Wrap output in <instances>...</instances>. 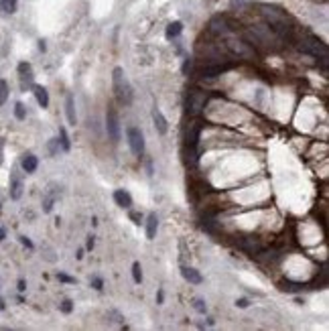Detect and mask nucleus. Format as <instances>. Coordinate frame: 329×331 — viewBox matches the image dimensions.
<instances>
[{"label":"nucleus","instance_id":"1","mask_svg":"<svg viewBox=\"0 0 329 331\" xmlns=\"http://www.w3.org/2000/svg\"><path fill=\"white\" fill-rule=\"evenodd\" d=\"M260 15L264 17L266 25L277 33L278 37H287L291 35L293 25H291V18L282 8L275 6V4H260Z\"/></svg>","mask_w":329,"mask_h":331},{"label":"nucleus","instance_id":"2","mask_svg":"<svg viewBox=\"0 0 329 331\" xmlns=\"http://www.w3.org/2000/svg\"><path fill=\"white\" fill-rule=\"evenodd\" d=\"M112 86H114V94L120 104L130 106L134 100V94H132V86L126 79V73H124L122 67H114V71H112Z\"/></svg>","mask_w":329,"mask_h":331},{"label":"nucleus","instance_id":"3","mask_svg":"<svg viewBox=\"0 0 329 331\" xmlns=\"http://www.w3.org/2000/svg\"><path fill=\"white\" fill-rule=\"evenodd\" d=\"M299 49H301L303 53H307V55L317 57V59L321 57L323 63L327 61V47L323 45V41H319L317 37H311V35L303 37V39H301V43H299Z\"/></svg>","mask_w":329,"mask_h":331},{"label":"nucleus","instance_id":"4","mask_svg":"<svg viewBox=\"0 0 329 331\" xmlns=\"http://www.w3.org/2000/svg\"><path fill=\"white\" fill-rule=\"evenodd\" d=\"M209 102V96L206 92H197V89H191L187 94V100H185V106H187V112L189 116H199V114L206 110Z\"/></svg>","mask_w":329,"mask_h":331},{"label":"nucleus","instance_id":"5","mask_svg":"<svg viewBox=\"0 0 329 331\" xmlns=\"http://www.w3.org/2000/svg\"><path fill=\"white\" fill-rule=\"evenodd\" d=\"M126 139H128V146L134 157H142L144 155V134L140 132V128L130 126L126 130Z\"/></svg>","mask_w":329,"mask_h":331},{"label":"nucleus","instance_id":"6","mask_svg":"<svg viewBox=\"0 0 329 331\" xmlns=\"http://www.w3.org/2000/svg\"><path fill=\"white\" fill-rule=\"evenodd\" d=\"M106 132L112 142L120 140V120H118V114L112 108H108V112H106Z\"/></svg>","mask_w":329,"mask_h":331},{"label":"nucleus","instance_id":"7","mask_svg":"<svg viewBox=\"0 0 329 331\" xmlns=\"http://www.w3.org/2000/svg\"><path fill=\"white\" fill-rule=\"evenodd\" d=\"M17 71H18V79H20V89H29L33 86V79H35V73H33L31 63L20 61L18 67H17Z\"/></svg>","mask_w":329,"mask_h":331},{"label":"nucleus","instance_id":"8","mask_svg":"<svg viewBox=\"0 0 329 331\" xmlns=\"http://www.w3.org/2000/svg\"><path fill=\"white\" fill-rule=\"evenodd\" d=\"M201 130H203L201 122L191 124V126L187 128V132H185V144H187V148H191V151H195V148H197L199 139H201Z\"/></svg>","mask_w":329,"mask_h":331},{"label":"nucleus","instance_id":"9","mask_svg":"<svg viewBox=\"0 0 329 331\" xmlns=\"http://www.w3.org/2000/svg\"><path fill=\"white\" fill-rule=\"evenodd\" d=\"M22 189H25V185H22V179L18 175V169H13V175H10V199L18 201L22 197Z\"/></svg>","mask_w":329,"mask_h":331},{"label":"nucleus","instance_id":"10","mask_svg":"<svg viewBox=\"0 0 329 331\" xmlns=\"http://www.w3.org/2000/svg\"><path fill=\"white\" fill-rule=\"evenodd\" d=\"M228 49L234 51V53H238L240 57H250V55H252L250 45H246L244 41H238V39H230V41H228Z\"/></svg>","mask_w":329,"mask_h":331},{"label":"nucleus","instance_id":"11","mask_svg":"<svg viewBox=\"0 0 329 331\" xmlns=\"http://www.w3.org/2000/svg\"><path fill=\"white\" fill-rule=\"evenodd\" d=\"M114 201H116L118 208H122V209H130L132 208V195L126 189H116L114 191Z\"/></svg>","mask_w":329,"mask_h":331},{"label":"nucleus","instance_id":"12","mask_svg":"<svg viewBox=\"0 0 329 331\" xmlns=\"http://www.w3.org/2000/svg\"><path fill=\"white\" fill-rule=\"evenodd\" d=\"M181 275L183 279L189 282V284H201L203 282V277L197 268H191V266H181Z\"/></svg>","mask_w":329,"mask_h":331},{"label":"nucleus","instance_id":"13","mask_svg":"<svg viewBox=\"0 0 329 331\" xmlns=\"http://www.w3.org/2000/svg\"><path fill=\"white\" fill-rule=\"evenodd\" d=\"M65 116H67L69 126H75L77 124V114H75V100H73L71 94H67V98H65Z\"/></svg>","mask_w":329,"mask_h":331},{"label":"nucleus","instance_id":"14","mask_svg":"<svg viewBox=\"0 0 329 331\" xmlns=\"http://www.w3.org/2000/svg\"><path fill=\"white\" fill-rule=\"evenodd\" d=\"M153 122H155V128H156L158 134H167V130H169V122H167V118L163 116V112L158 110V108L153 110Z\"/></svg>","mask_w":329,"mask_h":331},{"label":"nucleus","instance_id":"15","mask_svg":"<svg viewBox=\"0 0 329 331\" xmlns=\"http://www.w3.org/2000/svg\"><path fill=\"white\" fill-rule=\"evenodd\" d=\"M31 89H33V94H35L37 104L41 108H49V94H47V89H45L43 86H37V84H33Z\"/></svg>","mask_w":329,"mask_h":331},{"label":"nucleus","instance_id":"16","mask_svg":"<svg viewBox=\"0 0 329 331\" xmlns=\"http://www.w3.org/2000/svg\"><path fill=\"white\" fill-rule=\"evenodd\" d=\"M209 29H211V33H215V35H225V33L230 31L228 18H225V17H215V18L209 22Z\"/></svg>","mask_w":329,"mask_h":331},{"label":"nucleus","instance_id":"17","mask_svg":"<svg viewBox=\"0 0 329 331\" xmlns=\"http://www.w3.org/2000/svg\"><path fill=\"white\" fill-rule=\"evenodd\" d=\"M37 167H39V158L35 157V155H25L20 158V169L25 171V173H35L37 171Z\"/></svg>","mask_w":329,"mask_h":331},{"label":"nucleus","instance_id":"18","mask_svg":"<svg viewBox=\"0 0 329 331\" xmlns=\"http://www.w3.org/2000/svg\"><path fill=\"white\" fill-rule=\"evenodd\" d=\"M156 230H158V218L156 213H149L146 215V238L149 240H155L156 238Z\"/></svg>","mask_w":329,"mask_h":331},{"label":"nucleus","instance_id":"19","mask_svg":"<svg viewBox=\"0 0 329 331\" xmlns=\"http://www.w3.org/2000/svg\"><path fill=\"white\" fill-rule=\"evenodd\" d=\"M181 33H183V22L181 20H175V22H169L167 25V31H165V37L169 39V41H173V39H177Z\"/></svg>","mask_w":329,"mask_h":331},{"label":"nucleus","instance_id":"20","mask_svg":"<svg viewBox=\"0 0 329 331\" xmlns=\"http://www.w3.org/2000/svg\"><path fill=\"white\" fill-rule=\"evenodd\" d=\"M18 8V0H0V13L2 15H15Z\"/></svg>","mask_w":329,"mask_h":331},{"label":"nucleus","instance_id":"21","mask_svg":"<svg viewBox=\"0 0 329 331\" xmlns=\"http://www.w3.org/2000/svg\"><path fill=\"white\" fill-rule=\"evenodd\" d=\"M59 144H61V151L63 153H69L71 151V139H69V134H67V130L61 126L59 128Z\"/></svg>","mask_w":329,"mask_h":331},{"label":"nucleus","instance_id":"22","mask_svg":"<svg viewBox=\"0 0 329 331\" xmlns=\"http://www.w3.org/2000/svg\"><path fill=\"white\" fill-rule=\"evenodd\" d=\"M303 289H305L303 282H294V280H285V282H282V291H285V293H299Z\"/></svg>","mask_w":329,"mask_h":331},{"label":"nucleus","instance_id":"23","mask_svg":"<svg viewBox=\"0 0 329 331\" xmlns=\"http://www.w3.org/2000/svg\"><path fill=\"white\" fill-rule=\"evenodd\" d=\"M55 199H57V193H47V195H45V199H43V211H45V213H51V211H53Z\"/></svg>","mask_w":329,"mask_h":331},{"label":"nucleus","instance_id":"24","mask_svg":"<svg viewBox=\"0 0 329 331\" xmlns=\"http://www.w3.org/2000/svg\"><path fill=\"white\" fill-rule=\"evenodd\" d=\"M132 280L136 284L142 282V266H140V262H132Z\"/></svg>","mask_w":329,"mask_h":331},{"label":"nucleus","instance_id":"25","mask_svg":"<svg viewBox=\"0 0 329 331\" xmlns=\"http://www.w3.org/2000/svg\"><path fill=\"white\" fill-rule=\"evenodd\" d=\"M15 118L20 120V122L27 118V108H25V104H22V102H17V104H15Z\"/></svg>","mask_w":329,"mask_h":331},{"label":"nucleus","instance_id":"26","mask_svg":"<svg viewBox=\"0 0 329 331\" xmlns=\"http://www.w3.org/2000/svg\"><path fill=\"white\" fill-rule=\"evenodd\" d=\"M6 100H8V84L4 79H0V108L6 104Z\"/></svg>","mask_w":329,"mask_h":331},{"label":"nucleus","instance_id":"27","mask_svg":"<svg viewBox=\"0 0 329 331\" xmlns=\"http://www.w3.org/2000/svg\"><path fill=\"white\" fill-rule=\"evenodd\" d=\"M193 309H195L199 315H206V313H208V303L203 301V299H195V301H193Z\"/></svg>","mask_w":329,"mask_h":331},{"label":"nucleus","instance_id":"28","mask_svg":"<svg viewBox=\"0 0 329 331\" xmlns=\"http://www.w3.org/2000/svg\"><path fill=\"white\" fill-rule=\"evenodd\" d=\"M47 146H49V155H51V157H55V155H57V153L61 151V144H59V139H51Z\"/></svg>","mask_w":329,"mask_h":331},{"label":"nucleus","instance_id":"29","mask_svg":"<svg viewBox=\"0 0 329 331\" xmlns=\"http://www.w3.org/2000/svg\"><path fill=\"white\" fill-rule=\"evenodd\" d=\"M59 309H61V313H65V315H69L71 311H73V303L69 301V299H65L61 305H59Z\"/></svg>","mask_w":329,"mask_h":331},{"label":"nucleus","instance_id":"30","mask_svg":"<svg viewBox=\"0 0 329 331\" xmlns=\"http://www.w3.org/2000/svg\"><path fill=\"white\" fill-rule=\"evenodd\" d=\"M89 284H92L96 291H104V280H102L100 277H92L89 279Z\"/></svg>","mask_w":329,"mask_h":331},{"label":"nucleus","instance_id":"31","mask_svg":"<svg viewBox=\"0 0 329 331\" xmlns=\"http://www.w3.org/2000/svg\"><path fill=\"white\" fill-rule=\"evenodd\" d=\"M57 279L61 280V282H65V284H75L77 280L73 279V277H69V275H65V272H57Z\"/></svg>","mask_w":329,"mask_h":331},{"label":"nucleus","instance_id":"32","mask_svg":"<svg viewBox=\"0 0 329 331\" xmlns=\"http://www.w3.org/2000/svg\"><path fill=\"white\" fill-rule=\"evenodd\" d=\"M191 65H193V61H191L189 57H185L183 65H181V73H183V75H189V71H191Z\"/></svg>","mask_w":329,"mask_h":331},{"label":"nucleus","instance_id":"33","mask_svg":"<svg viewBox=\"0 0 329 331\" xmlns=\"http://www.w3.org/2000/svg\"><path fill=\"white\" fill-rule=\"evenodd\" d=\"M236 307H238V309H248V307H250V301H248L246 296H242V299H236Z\"/></svg>","mask_w":329,"mask_h":331},{"label":"nucleus","instance_id":"34","mask_svg":"<svg viewBox=\"0 0 329 331\" xmlns=\"http://www.w3.org/2000/svg\"><path fill=\"white\" fill-rule=\"evenodd\" d=\"M18 240H20V244L25 246V248H29V250H33V248H35V244L31 242V238H27V236H20Z\"/></svg>","mask_w":329,"mask_h":331},{"label":"nucleus","instance_id":"35","mask_svg":"<svg viewBox=\"0 0 329 331\" xmlns=\"http://www.w3.org/2000/svg\"><path fill=\"white\" fill-rule=\"evenodd\" d=\"M250 0H232V8H244Z\"/></svg>","mask_w":329,"mask_h":331},{"label":"nucleus","instance_id":"36","mask_svg":"<svg viewBox=\"0 0 329 331\" xmlns=\"http://www.w3.org/2000/svg\"><path fill=\"white\" fill-rule=\"evenodd\" d=\"M17 289L22 293V291H27V280L25 279H18V282H17Z\"/></svg>","mask_w":329,"mask_h":331},{"label":"nucleus","instance_id":"37","mask_svg":"<svg viewBox=\"0 0 329 331\" xmlns=\"http://www.w3.org/2000/svg\"><path fill=\"white\" fill-rule=\"evenodd\" d=\"M94 240H96L94 236H87V242H86V248H87V250H94V246H96Z\"/></svg>","mask_w":329,"mask_h":331},{"label":"nucleus","instance_id":"38","mask_svg":"<svg viewBox=\"0 0 329 331\" xmlns=\"http://www.w3.org/2000/svg\"><path fill=\"white\" fill-rule=\"evenodd\" d=\"M163 301H165V293H163V289H158V291H156V303L163 305Z\"/></svg>","mask_w":329,"mask_h":331},{"label":"nucleus","instance_id":"39","mask_svg":"<svg viewBox=\"0 0 329 331\" xmlns=\"http://www.w3.org/2000/svg\"><path fill=\"white\" fill-rule=\"evenodd\" d=\"M2 161H4V140L0 139V165H2Z\"/></svg>","mask_w":329,"mask_h":331},{"label":"nucleus","instance_id":"40","mask_svg":"<svg viewBox=\"0 0 329 331\" xmlns=\"http://www.w3.org/2000/svg\"><path fill=\"white\" fill-rule=\"evenodd\" d=\"M130 220H132V222H136V226H140V215H139V213L130 211Z\"/></svg>","mask_w":329,"mask_h":331},{"label":"nucleus","instance_id":"41","mask_svg":"<svg viewBox=\"0 0 329 331\" xmlns=\"http://www.w3.org/2000/svg\"><path fill=\"white\" fill-rule=\"evenodd\" d=\"M4 238H6V230H4V227H0V242H2Z\"/></svg>","mask_w":329,"mask_h":331},{"label":"nucleus","instance_id":"42","mask_svg":"<svg viewBox=\"0 0 329 331\" xmlns=\"http://www.w3.org/2000/svg\"><path fill=\"white\" fill-rule=\"evenodd\" d=\"M75 258H77V260H82V258H84V250H82V248H79V250H77V254H75Z\"/></svg>","mask_w":329,"mask_h":331},{"label":"nucleus","instance_id":"43","mask_svg":"<svg viewBox=\"0 0 329 331\" xmlns=\"http://www.w3.org/2000/svg\"><path fill=\"white\" fill-rule=\"evenodd\" d=\"M0 311H4V301H0Z\"/></svg>","mask_w":329,"mask_h":331}]
</instances>
